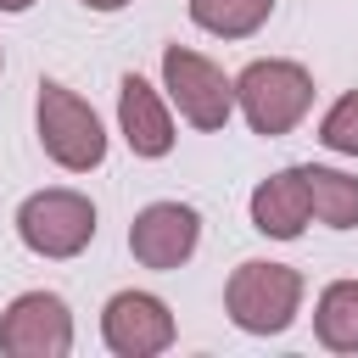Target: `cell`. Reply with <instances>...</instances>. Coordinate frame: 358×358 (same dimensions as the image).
<instances>
[{
    "instance_id": "obj_1",
    "label": "cell",
    "mask_w": 358,
    "mask_h": 358,
    "mask_svg": "<svg viewBox=\"0 0 358 358\" xmlns=\"http://www.w3.org/2000/svg\"><path fill=\"white\" fill-rule=\"evenodd\" d=\"M235 106L246 112L252 134L263 140H280L291 134L308 106H313V78L302 62H285V56H263V62H246L235 73Z\"/></svg>"
},
{
    "instance_id": "obj_16",
    "label": "cell",
    "mask_w": 358,
    "mask_h": 358,
    "mask_svg": "<svg viewBox=\"0 0 358 358\" xmlns=\"http://www.w3.org/2000/svg\"><path fill=\"white\" fill-rule=\"evenodd\" d=\"M28 6H34V0H0V11H11V17H17V11H28Z\"/></svg>"
},
{
    "instance_id": "obj_15",
    "label": "cell",
    "mask_w": 358,
    "mask_h": 358,
    "mask_svg": "<svg viewBox=\"0 0 358 358\" xmlns=\"http://www.w3.org/2000/svg\"><path fill=\"white\" fill-rule=\"evenodd\" d=\"M84 11H101V17H112V11H123V6H134V0H78Z\"/></svg>"
},
{
    "instance_id": "obj_14",
    "label": "cell",
    "mask_w": 358,
    "mask_h": 358,
    "mask_svg": "<svg viewBox=\"0 0 358 358\" xmlns=\"http://www.w3.org/2000/svg\"><path fill=\"white\" fill-rule=\"evenodd\" d=\"M319 140H324L336 157H358V90H347V95H341V101L324 112Z\"/></svg>"
},
{
    "instance_id": "obj_4",
    "label": "cell",
    "mask_w": 358,
    "mask_h": 358,
    "mask_svg": "<svg viewBox=\"0 0 358 358\" xmlns=\"http://www.w3.org/2000/svg\"><path fill=\"white\" fill-rule=\"evenodd\" d=\"M17 241L34 252V257H78L90 241H95V207L90 196L78 190H34L22 207H17Z\"/></svg>"
},
{
    "instance_id": "obj_3",
    "label": "cell",
    "mask_w": 358,
    "mask_h": 358,
    "mask_svg": "<svg viewBox=\"0 0 358 358\" xmlns=\"http://www.w3.org/2000/svg\"><path fill=\"white\" fill-rule=\"evenodd\" d=\"M224 308H229V319H235L246 336H280V330H291V319H296V308H302V274H296L291 263H263V257H252V263H241V268L229 274Z\"/></svg>"
},
{
    "instance_id": "obj_13",
    "label": "cell",
    "mask_w": 358,
    "mask_h": 358,
    "mask_svg": "<svg viewBox=\"0 0 358 358\" xmlns=\"http://www.w3.org/2000/svg\"><path fill=\"white\" fill-rule=\"evenodd\" d=\"M274 0H190V22L218 39H246L268 22Z\"/></svg>"
},
{
    "instance_id": "obj_9",
    "label": "cell",
    "mask_w": 358,
    "mask_h": 358,
    "mask_svg": "<svg viewBox=\"0 0 358 358\" xmlns=\"http://www.w3.org/2000/svg\"><path fill=\"white\" fill-rule=\"evenodd\" d=\"M117 129L129 140L134 157H168L173 151V117H168V101L140 78L129 73L117 84Z\"/></svg>"
},
{
    "instance_id": "obj_8",
    "label": "cell",
    "mask_w": 358,
    "mask_h": 358,
    "mask_svg": "<svg viewBox=\"0 0 358 358\" xmlns=\"http://www.w3.org/2000/svg\"><path fill=\"white\" fill-rule=\"evenodd\" d=\"M101 336L117 358H157L173 347V313L151 291H117L101 313Z\"/></svg>"
},
{
    "instance_id": "obj_17",
    "label": "cell",
    "mask_w": 358,
    "mask_h": 358,
    "mask_svg": "<svg viewBox=\"0 0 358 358\" xmlns=\"http://www.w3.org/2000/svg\"><path fill=\"white\" fill-rule=\"evenodd\" d=\"M0 67H6V56H0Z\"/></svg>"
},
{
    "instance_id": "obj_10",
    "label": "cell",
    "mask_w": 358,
    "mask_h": 358,
    "mask_svg": "<svg viewBox=\"0 0 358 358\" xmlns=\"http://www.w3.org/2000/svg\"><path fill=\"white\" fill-rule=\"evenodd\" d=\"M313 207H308V185H302V168H280L268 173L257 190H252V229L257 235H274V241H296L308 229Z\"/></svg>"
},
{
    "instance_id": "obj_6",
    "label": "cell",
    "mask_w": 358,
    "mask_h": 358,
    "mask_svg": "<svg viewBox=\"0 0 358 358\" xmlns=\"http://www.w3.org/2000/svg\"><path fill=\"white\" fill-rule=\"evenodd\" d=\"M0 352L6 358H67L73 352V313L56 291H22L0 313Z\"/></svg>"
},
{
    "instance_id": "obj_12",
    "label": "cell",
    "mask_w": 358,
    "mask_h": 358,
    "mask_svg": "<svg viewBox=\"0 0 358 358\" xmlns=\"http://www.w3.org/2000/svg\"><path fill=\"white\" fill-rule=\"evenodd\" d=\"M313 330L330 352H358V280H330L319 291Z\"/></svg>"
},
{
    "instance_id": "obj_11",
    "label": "cell",
    "mask_w": 358,
    "mask_h": 358,
    "mask_svg": "<svg viewBox=\"0 0 358 358\" xmlns=\"http://www.w3.org/2000/svg\"><path fill=\"white\" fill-rule=\"evenodd\" d=\"M302 185H308V207L319 224L330 229H352L358 224V179L341 173V168H302Z\"/></svg>"
},
{
    "instance_id": "obj_5",
    "label": "cell",
    "mask_w": 358,
    "mask_h": 358,
    "mask_svg": "<svg viewBox=\"0 0 358 358\" xmlns=\"http://www.w3.org/2000/svg\"><path fill=\"white\" fill-rule=\"evenodd\" d=\"M162 90L179 106V117L190 129H207V134L224 129L229 112H235V78H224V67L207 62L201 50H190V45L162 50Z\"/></svg>"
},
{
    "instance_id": "obj_2",
    "label": "cell",
    "mask_w": 358,
    "mask_h": 358,
    "mask_svg": "<svg viewBox=\"0 0 358 358\" xmlns=\"http://www.w3.org/2000/svg\"><path fill=\"white\" fill-rule=\"evenodd\" d=\"M34 123H39V145L56 168L67 173H90L106 162V129L95 117V106L84 95H73L67 84L45 78L39 84V101H34Z\"/></svg>"
},
{
    "instance_id": "obj_7",
    "label": "cell",
    "mask_w": 358,
    "mask_h": 358,
    "mask_svg": "<svg viewBox=\"0 0 358 358\" xmlns=\"http://www.w3.org/2000/svg\"><path fill=\"white\" fill-rule=\"evenodd\" d=\"M196 246H201V218L185 201H151L129 224V252H134L140 268H162L168 274V268L190 263Z\"/></svg>"
}]
</instances>
